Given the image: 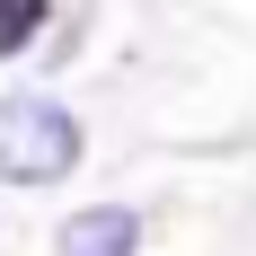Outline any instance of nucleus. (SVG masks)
Masks as SVG:
<instances>
[{
	"mask_svg": "<svg viewBox=\"0 0 256 256\" xmlns=\"http://www.w3.org/2000/svg\"><path fill=\"white\" fill-rule=\"evenodd\" d=\"M62 256H142V212H124V204H88V212H71L62 221V238H53Z\"/></svg>",
	"mask_w": 256,
	"mask_h": 256,
	"instance_id": "f03ea898",
	"label": "nucleus"
},
{
	"mask_svg": "<svg viewBox=\"0 0 256 256\" xmlns=\"http://www.w3.org/2000/svg\"><path fill=\"white\" fill-rule=\"evenodd\" d=\"M53 9L44 0H0V53H18V44H36V26H44Z\"/></svg>",
	"mask_w": 256,
	"mask_h": 256,
	"instance_id": "7ed1b4c3",
	"label": "nucleus"
},
{
	"mask_svg": "<svg viewBox=\"0 0 256 256\" xmlns=\"http://www.w3.org/2000/svg\"><path fill=\"white\" fill-rule=\"evenodd\" d=\"M80 168V124L53 98H0V177L9 186H53Z\"/></svg>",
	"mask_w": 256,
	"mask_h": 256,
	"instance_id": "f257e3e1",
	"label": "nucleus"
}]
</instances>
